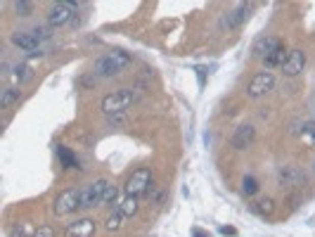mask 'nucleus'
<instances>
[{
  "mask_svg": "<svg viewBox=\"0 0 315 237\" xmlns=\"http://www.w3.org/2000/svg\"><path fill=\"white\" fill-rule=\"evenodd\" d=\"M128 64H130V55L121 52V50H117V52H107V55H102V57L95 62V74L97 76L121 74Z\"/></svg>",
  "mask_w": 315,
  "mask_h": 237,
  "instance_id": "nucleus-1",
  "label": "nucleus"
},
{
  "mask_svg": "<svg viewBox=\"0 0 315 237\" xmlns=\"http://www.w3.org/2000/svg\"><path fill=\"white\" fill-rule=\"evenodd\" d=\"M133 102H135V93L124 88V90H117V93L104 95L102 102H100V107H102L104 114H121V112H126V109L133 104Z\"/></svg>",
  "mask_w": 315,
  "mask_h": 237,
  "instance_id": "nucleus-2",
  "label": "nucleus"
},
{
  "mask_svg": "<svg viewBox=\"0 0 315 237\" xmlns=\"http://www.w3.org/2000/svg\"><path fill=\"white\" fill-rule=\"evenodd\" d=\"M78 209H81V190H76V188L62 190L55 197V204H52L55 216H69V214H74Z\"/></svg>",
  "mask_w": 315,
  "mask_h": 237,
  "instance_id": "nucleus-3",
  "label": "nucleus"
},
{
  "mask_svg": "<svg viewBox=\"0 0 315 237\" xmlns=\"http://www.w3.org/2000/svg\"><path fill=\"white\" fill-rule=\"evenodd\" d=\"M107 188H109V183H107L104 178H100V180H95V183L81 188V209H95V206H100L102 199H104Z\"/></svg>",
  "mask_w": 315,
  "mask_h": 237,
  "instance_id": "nucleus-4",
  "label": "nucleus"
},
{
  "mask_svg": "<svg viewBox=\"0 0 315 237\" xmlns=\"http://www.w3.org/2000/svg\"><path fill=\"white\" fill-rule=\"evenodd\" d=\"M152 185V171L150 169H137L130 173L126 180V197H142Z\"/></svg>",
  "mask_w": 315,
  "mask_h": 237,
  "instance_id": "nucleus-5",
  "label": "nucleus"
},
{
  "mask_svg": "<svg viewBox=\"0 0 315 237\" xmlns=\"http://www.w3.org/2000/svg\"><path fill=\"white\" fill-rule=\"evenodd\" d=\"M273 86H275V76L270 71H259L251 78V83H249V97H261L268 90H273Z\"/></svg>",
  "mask_w": 315,
  "mask_h": 237,
  "instance_id": "nucleus-6",
  "label": "nucleus"
},
{
  "mask_svg": "<svg viewBox=\"0 0 315 237\" xmlns=\"http://www.w3.org/2000/svg\"><path fill=\"white\" fill-rule=\"evenodd\" d=\"M95 235V221L90 218H81L76 223H69L64 228V237H93Z\"/></svg>",
  "mask_w": 315,
  "mask_h": 237,
  "instance_id": "nucleus-7",
  "label": "nucleus"
},
{
  "mask_svg": "<svg viewBox=\"0 0 315 237\" xmlns=\"http://www.w3.org/2000/svg\"><path fill=\"white\" fill-rule=\"evenodd\" d=\"M74 19V12H71V5L69 3H57V5H52V10H50V27H64V24H69V21Z\"/></svg>",
  "mask_w": 315,
  "mask_h": 237,
  "instance_id": "nucleus-8",
  "label": "nucleus"
},
{
  "mask_svg": "<svg viewBox=\"0 0 315 237\" xmlns=\"http://www.w3.org/2000/svg\"><path fill=\"white\" fill-rule=\"evenodd\" d=\"M303 67H306V52L303 50H292L282 71H284V76H299L303 71Z\"/></svg>",
  "mask_w": 315,
  "mask_h": 237,
  "instance_id": "nucleus-9",
  "label": "nucleus"
},
{
  "mask_svg": "<svg viewBox=\"0 0 315 237\" xmlns=\"http://www.w3.org/2000/svg\"><path fill=\"white\" fill-rule=\"evenodd\" d=\"M253 138H256L253 126H237L235 133H233V138H230V145H233L235 149H247L249 145L253 142Z\"/></svg>",
  "mask_w": 315,
  "mask_h": 237,
  "instance_id": "nucleus-10",
  "label": "nucleus"
},
{
  "mask_svg": "<svg viewBox=\"0 0 315 237\" xmlns=\"http://www.w3.org/2000/svg\"><path fill=\"white\" fill-rule=\"evenodd\" d=\"M280 45H282L280 38H275V36H263V38H259V41L253 43V55L261 57V60H266V57H270Z\"/></svg>",
  "mask_w": 315,
  "mask_h": 237,
  "instance_id": "nucleus-11",
  "label": "nucleus"
},
{
  "mask_svg": "<svg viewBox=\"0 0 315 237\" xmlns=\"http://www.w3.org/2000/svg\"><path fill=\"white\" fill-rule=\"evenodd\" d=\"M247 17H249V5H237L235 10H230V12L223 17V27H227V29H237V27H242L244 21H247Z\"/></svg>",
  "mask_w": 315,
  "mask_h": 237,
  "instance_id": "nucleus-12",
  "label": "nucleus"
},
{
  "mask_svg": "<svg viewBox=\"0 0 315 237\" xmlns=\"http://www.w3.org/2000/svg\"><path fill=\"white\" fill-rule=\"evenodd\" d=\"M12 43L17 47H21V50H26L28 55L38 52V41L34 38L31 31H17V34H12Z\"/></svg>",
  "mask_w": 315,
  "mask_h": 237,
  "instance_id": "nucleus-13",
  "label": "nucleus"
},
{
  "mask_svg": "<svg viewBox=\"0 0 315 237\" xmlns=\"http://www.w3.org/2000/svg\"><path fill=\"white\" fill-rule=\"evenodd\" d=\"M287 57H289V52L284 50V45H280L273 55H270V57H266L263 62H266V67H268V69H275V67H284Z\"/></svg>",
  "mask_w": 315,
  "mask_h": 237,
  "instance_id": "nucleus-14",
  "label": "nucleus"
},
{
  "mask_svg": "<svg viewBox=\"0 0 315 237\" xmlns=\"http://www.w3.org/2000/svg\"><path fill=\"white\" fill-rule=\"evenodd\" d=\"M57 159H60V164H62L64 169H78V159L67 147H62V145L57 147Z\"/></svg>",
  "mask_w": 315,
  "mask_h": 237,
  "instance_id": "nucleus-15",
  "label": "nucleus"
},
{
  "mask_svg": "<svg viewBox=\"0 0 315 237\" xmlns=\"http://www.w3.org/2000/svg\"><path fill=\"white\" fill-rule=\"evenodd\" d=\"M137 209H140V197H126L124 204L119 206V211H121L126 218H130L133 214H137Z\"/></svg>",
  "mask_w": 315,
  "mask_h": 237,
  "instance_id": "nucleus-16",
  "label": "nucleus"
},
{
  "mask_svg": "<svg viewBox=\"0 0 315 237\" xmlns=\"http://www.w3.org/2000/svg\"><path fill=\"white\" fill-rule=\"evenodd\" d=\"M124 221H126V216L121 214V211H114V214H109L107 216V223H104V228L109 232H114V230H121V225H124Z\"/></svg>",
  "mask_w": 315,
  "mask_h": 237,
  "instance_id": "nucleus-17",
  "label": "nucleus"
},
{
  "mask_svg": "<svg viewBox=\"0 0 315 237\" xmlns=\"http://www.w3.org/2000/svg\"><path fill=\"white\" fill-rule=\"evenodd\" d=\"M280 183L282 185H299L301 183V173L296 169H284L280 173Z\"/></svg>",
  "mask_w": 315,
  "mask_h": 237,
  "instance_id": "nucleus-18",
  "label": "nucleus"
},
{
  "mask_svg": "<svg viewBox=\"0 0 315 237\" xmlns=\"http://www.w3.org/2000/svg\"><path fill=\"white\" fill-rule=\"evenodd\" d=\"M17 100H19V90L17 88H5L3 90V95H0V107L5 109V107H10V104H14Z\"/></svg>",
  "mask_w": 315,
  "mask_h": 237,
  "instance_id": "nucleus-19",
  "label": "nucleus"
},
{
  "mask_svg": "<svg viewBox=\"0 0 315 237\" xmlns=\"http://www.w3.org/2000/svg\"><path fill=\"white\" fill-rule=\"evenodd\" d=\"M242 192H244L247 197L256 195V192H259V180H256L253 176H247L244 180H242Z\"/></svg>",
  "mask_w": 315,
  "mask_h": 237,
  "instance_id": "nucleus-20",
  "label": "nucleus"
},
{
  "mask_svg": "<svg viewBox=\"0 0 315 237\" xmlns=\"http://www.w3.org/2000/svg\"><path fill=\"white\" fill-rule=\"evenodd\" d=\"M253 211H256V214H261V216L273 214V211H275L273 199H261V202H256V204H253Z\"/></svg>",
  "mask_w": 315,
  "mask_h": 237,
  "instance_id": "nucleus-21",
  "label": "nucleus"
},
{
  "mask_svg": "<svg viewBox=\"0 0 315 237\" xmlns=\"http://www.w3.org/2000/svg\"><path fill=\"white\" fill-rule=\"evenodd\" d=\"M14 12L19 14V17H28V14L34 12V5L26 3V0H19V3H14Z\"/></svg>",
  "mask_w": 315,
  "mask_h": 237,
  "instance_id": "nucleus-22",
  "label": "nucleus"
},
{
  "mask_svg": "<svg viewBox=\"0 0 315 237\" xmlns=\"http://www.w3.org/2000/svg\"><path fill=\"white\" fill-rule=\"evenodd\" d=\"M10 237H34V232H31L28 223H21V225H14L12 232H10Z\"/></svg>",
  "mask_w": 315,
  "mask_h": 237,
  "instance_id": "nucleus-23",
  "label": "nucleus"
},
{
  "mask_svg": "<svg viewBox=\"0 0 315 237\" xmlns=\"http://www.w3.org/2000/svg\"><path fill=\"white\" fill-rule=\"evenodd\" d=\"M14 76H17L19 81H28V78H31V67H28V64H19V67L14 69Z\"/></svg>",
  "mask_w": 315,
  "mask_h": 237,
  "instance_id": "nucleus-24",
  "label": "nucleus"
},
{
  "mask_svg": "<svg viewBox=\"0 0 315 237\" xmlns=\"http://www.w3.org/2000/svg\"><path fill=\"white\" fill-rule=\"evenodd\" d=\"M301 136H303V140L308 142V145H315V123H306Z\"/></svg>",
  "mask_w": 315,
  "mask_h": 237,
  "instance_id": "nucleus-25",
  "label": "nucleus"
},
{
  "mask_svg": "<svg viewBox=\"0 0 315 237\" xmlns=\"http://www.w3.org/2000/svg\"><path fill=\"white\" fill-rule=\"evenodd\" d=\"M117 197H119V190L114 188V185H109V188H107V192H104L102 204H111V206H114V204H117Z\"/></svg>",
  "mask_w": 315,
  "mask_h": 237,
  "instance_id": "nucleus-26",
  "label": "nucleus"
},
{
  "mask_svg": "<svg viewBox=\"0 0 315 237\" xmlns=\"http://www.w3.org/2000/svg\"><path fill=\"white\" fill-rule=\"evenodd\" d=\"M31 34H34V38L38 43L43 41V38H50V27H36L34 31H31Z\"/></svg>",
  "mask_w": 315,
  "mask_h": 237,
  "instance_id": "nucleus-27",
  "label": "nucleus"
},
{
  "mask_svg": "<svg viewBox=\"0 0 315 237\" xmlns=\"http://www.w3.org/2000/svg\"><path fill=\"white\" fill-rule=\"evenodd\" d=\"M34 237H55V230L50 225H41L38 230H34Z\"/></svg>",
  "mask_w": 315,
  "mask_h": 237,
  "instance_id": "nucleus-28",
  "label": "nucleus"
},
{
  "mask_svg": "<svg viewBox=\"0 0 315 237\" xmlns=\"http://www.w3.org/2000/svg\"><path fill=\"white\" fill-rule=\"evenodd\" d=\"M220 232L223 235H235V228H220Z\"/></svg>",
  "mask_w": 315,
  "mask_h": 237,
  "instance_id": "nucleus-29",
  "label": "nucleus"
},
{
  "mask_svg": "<svg viewBox=\"0 0 315 237\" xmlns=\"http://www.w3.org/2000/svg\"><path fill=\"white\" fill-rule=\"evenodd\" d=\"M194 237H206L204 232H199V230H194Z\"/></svg>",
  "mask_w": 315,
  "mask_h": 237,
  "instance_id": "nucleus-30",
  "label": "nucleus"
}]
</instances>
